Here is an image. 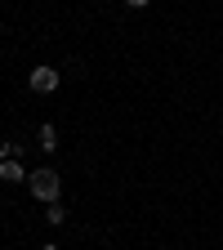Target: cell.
<instances>
[{"label":"cell","mask_w":223,"mask_h":250,"mask_svg":"<svg viewBox=\"0 0 223 250\" xmlns=\"http://www.w3.org/2000/svg\"><path fill=\"white\" fill-rule=\"evenodd\" d=\"M27 183H31V197L45 201V206H54V201H58V192H62V179H58L54 170H36Z\"/></svg>","instance_id":"6da1fadb"},{"label":"cell","mask_w":223,"mask_h":250,"mask_svg":"<svg viewBox=\"0 0 223 250\" xmlns=\"http://www.w3.org/2000/svg\"><path fill=\"white\" fill-rule=\"evenodd\" d=\"M58 81H62V76H58V72L49 67V62H41V67H31V76H27V85L36 89V94H54V89H58Z\"/></svg>","instance_id":"7a4b0ae2"},{"label":"cell","mask_w":223,"mask_h":250,"mask_svg":"<svg viewBox=\"0 0 223 250\" xmlns=\"http://www.w3.org/2000/svg\"><path fill=\"white\" fill-rule=\"evenodd\" d=\"M0 179H31V174H22L18 156H5V161H0Z\"/></svg>","instance_id":"3957f363"},{"label":"cell","mask_w":223,"mask_h":250,"mask_svg":"<svg viewBox=\"0 0 223 250\" xmlns=\"http://www.w3.org/2000/svg\"><path fill=\"white\" fill-rule=\"evenodd\" d=\"M41 147H58V130H54V125H41Z\"/></svg>","instance_id":"277c9868"},{"label":"cell","mask_w":223,"mask_h":250,"mask_svg":"<svg viewBox=\"0 0 223 250\" xmlns=\"http://www.w3.org/2000/svg\"><path fill=\"white\" fill-rule=\"evenodd\" d=\"M45 219H49V224H54V228H58V224H62V219H67V210H62V206H58V201H54V206H49V210H45Z\"/></svg>","instance_id":"5b68a950"},{"label":"cell","mask_w":223,"mask_h":250,"mask_svg":"<svg viewBox=\"0 0 223 250\" xmlns=\"http://www.w3.org/2000/svg\"><path fill=\"white\" fill-rule=\"evenodd\" d=\"M125 5H130V9H147V5H152V0H125Z\"/></svg>","instance_id":"8992f818"},{"label":"cell","mask_w":223,"mask_h":250,"mask_svg":"<svg viewBox=\"0 0 223 250\" xmlns=\"http://www.w3.org/2000/svg\"><path fill=\"white\" fill-rule=\"evenodd\" d=\"M5 156H9V143H5V139H0V161H5Z\"/></svg>","instance_id":"52a82bcc"},{"label":"cell","mask_w":223,"mask_h":250,"mask_svg":"<svg viewBox=\"0 0 223 250\" xmlns=\"http://www.w3.org/2000/svg\"><path fill=\"white\" fill-rule=\"evenodd\" d=\"M41 250H58V246H41Z\"/></svg>","instance_id":"ba28073f"}]
</instances>
